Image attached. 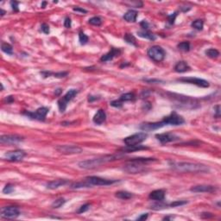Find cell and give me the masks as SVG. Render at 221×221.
Segmentation results:
<instances>
[{"label":"cell","instance_id":"1","mask_svg":"<svg viewBox=\"0 0 221 221\" xmlns=\"http://www.w3.org/2000/svg\"><path fill=\"white\" fill-rule=\"evenodd\" d=\"M185 123V119L182 117L177 114L175 111L171 112L169 116L166 117L163 120L160 122H146L141 124L139 129L143 131H151V130H156L158 129H161L167 126V125H181Z\"/></svg>","mask_w":221,"mask_h":221},{"label":"cell","instance_id":"2","mask_svg":"<svg viewBox=\"0 0 221 221\" xmlns=\"http://www.w3.org/2000/svg\"><path fill=\"white\" fill-rule=\"evenodd\" d=\"M169 166L179 172L184 173H208V166L201 163H186V162H169Z\"/></svg>","mask_w":221,"mask_h":221},{"label":"cell","instance_id":"3","mask_svg":"<svg viewBox=\"0 0 221 221\" xmlns=\"http://www.w3.org/2000/svg\"><path fill=\"white\" fill-rule=\"evenodd\" d=\"M156 158H133L124 165L123 170L128 174H138L145 171V166L148 163L157 162Z\"/></svg>","mask_w":221,"mask_h":221},{"label":"cell","instance_id":"4","mask_svg":"<svg viewBox=\"0 0 221 221\" xmlns=\"http://www.w3.org/2000/svg\"><path fill=\"white\" fill-rule=\"evenodd\" d=\"M122 157L123 155H121V152H118L117 154H115V155H107V156L98 157V158H93V159L82 161V162H80L78 165L81 169H93L94 168H97L100 165H102V164H104V163L119 160Z\"/></svg>","mask_w":221,"mask_h":221},{"label":"cell","instance_id":"5","mask_svg":"<svg viewBox=\"0 0 221 221\" xmlns=\"http://www.w3.org/2000/svg\"><path fill=\"white\" fill-rule=\"evenodd\" d=\"M147 54L152 61L156 62H161L165 58L166 52L162 47L156 45V46H152L148 49Z\"/></svg>","mask_w":221,"mask_h":221},{"label":"cell","instance_id":"6","mask_svg":"<svg viewBox=\"0 0 221 221\" xmlns=\"http://www.w3.org/2000/svg\"><path fill=\"white\" fill-rule=\"evenodd\" d=\"M49 109L47 108V107H40L38 108L37 110L35 111H28V110H25L23 111V114L29 117L30 119H33V120H38V121H44L46 119L47 114L48 113Z\"/></svg>","mask_w":221,"mask_h":221},{"label":"cell","instance_id":"7","mask_svg":"<svg viewBox=\"0 0 221 221\" xmlns=\"http://www.w3.org/2000/svg\"><path fill=\"white\" fill-rule=\"evenodd\" d=\"M79 93V91L76 90V89H71L69 90L68 93L65 94L64 96L62 98L58 100V107L59 110L61 112H64L66 109H67V106H68V104L69 103L71 100L74 99L76 95Z\"/></svg>","mask_w":221,"mask_h":221},{"label":"cell","instance_id":"8","mask_svg":"<svg viewBox=\"0 0 221 221\" xmlns=\"http://www.w3.org/2000/svg\"><path fill=\"white\" fill-rule=\"evenodd\" d=\"M147 137H148V134L145 132H139L125 137L124 139V143L126 145H137L145 141Z\"/></svg>","mask_w":221,"mask_h":221},{"label":"cell","instance_id":"9","mask_svg":"<svg viewBox=\"0 0 221 221\" xmlns=\"http://www.w3.org/2000/svg\"><path fill=\"white\" fill-rule=\"evenodd\" d=\"M177 81L182 82V83H187V84H192V85H195L200 87L206 88L209 87L210 84L209 82L203 79H200V78H196V77H183V78H180L177 80Z\"/></svg>","mask_w":221,"mask_h":221},{"label":"cell","instance_id":"10","mask_svg":"<svg viewBox=\"0 0 221 221\" xmlns=\"http://www.w3.org/2000/svg\"><path fill=\"white\" fill-rule=\"evenodd\" d=\"M20 215V210L18 206H9L1 210V217L6 219H14Z\"/></svg>","mask_w":221,"mask_h":221},{"label":"cell","instance_id":"11","mask_svg":"<svg viewBox=\"0 0 221 221\" xmlns=\"http://www.w3.org/2000/svg\"><path fill=\"white\" fill-rule=\"evenodd\" d=\"M86 180L90 183L92 186H109L117 182L116 180H108L105 178H101L99 176H87Z\"/></svg>","mask_w":221,"mask_h":221},{"label":"cell","instance_id":"12","mask_svg":"<svg viewBox=\"0 0 221 221\" xmlns=\"http://www.w3.org/2000/svg\"><path fill=\"white\" fill-rule=\"evenodd\" d=\"M55 150L63 155H74L82 152L81 148L76 145H58Z\"/></svg>","mask_w":221,"mask_h":221},{"label":"cell","instance_id":"13","mask_svg":"<svg viewBox=\"0 0 221 221\" xmlns=\"http://www.w3.org/2000/svg\"><path fill=\"white\" fill-rule=\"evenodd\" d=\"M23 141V137L18 135H3L0 137L2 144H15Z\"/></svg>","mask_w":221,"mask_h":221},{"label":"cell","instance_id":"14","mask_svg":"<svg viewBox=\"0 0 221 221\" xmlns=\"http://www.w3.org/2000/svg\"><path fill=\"white\" fill-rule=\"evenodd\" d=\"M25 157H26V153L21 150L7 152L5 155V157L10 162H19L22 161Z\"/></svg>","mask_w":221,"mask_h":221},{"label":"cell","instance_id":"15","mask_svg":"<svg viewBox=\"0 0 221 221\" xmlns=\"http://www.w3.org/2000/svg\"><path fill=\"white\" fill-rule=\"evenodd\" d=\"M157 139L162 143V144H165V143H169L171 142H175L177 140L180 139L179 137H177L176 135L173 133H161L157 134L156 135Z\"/></svg>","mask_w":221,"mask_h":221},{"label":"cell","instance_id":"16","mask_svg":"<svg viewBox=\"0 0 221 221\" xmlns=\"http://www.w3.org/2000/svg\"><path fill=\"white\" fill-rule=\"evenodd\" d=\"M120 54H121V50H120L119 48H112L109 52L106 53V54H104V55H102V57L100 58V61H101L102 62L110 61L113 60V59L115 58V57H117V56L120 55Z\"/></svg>","mask_w":221,"mask_h":221},{"label":"cell","instance_id":"17","mask_svg":"<svg viewBox=\"0 0 221 221\" xmlns=\"http://www.w3.org/2000/svg\"><path fill=\"white\" fill-rule=\"evenodd\" d=\"M215 186L210 185H198V186H192L190 191L193 193H213L216 191Z\"/></svg>","mask_w":221,"mask_h":221},{"label":"cell","instance_id":"18","mask_svg":"<svg viewBox=\"0 0 221 221\" xmlns=\"http://www.w3.org/2000/svg\"><path fill=\"white\" fill-rule=\"evenodd\" d=\"M149 199L152 200H156V201H163L165 199V191L163 189L154 190L150 193Z\"/></svg>","mask_w":221,"mask_h":221},{"label":"cell","instance_id":"19","mask_svg":"<svg viewBox=\"0 0 221 221\" xmlns=\"http://www.w3.org/2000/svg\"><path fill=\"white\" fill-rule=\"evenodd\" d=\"M69 181L68 180H65V179H59V180H52V181H49L48 184L46 185L47 188L48 189H51V190H54V189H56V188H59L60 186H65L68 183Z\"/></svg>","mask_w":221,"mask_h":221},{"label":"cell","instance_id":"20","mask_svg":"<svg viewBox=\"0 0 221 221\" xmlns=\"http://www.w3.org/2000/svg\"><path fill=\"white\" fill-rule=\"evenodd\" d=\"M149 150V148L146 147V146L140 145V144H137V145H126L125 147L122 148L119 152H121V153H130V152L139 151V150Z\"/></svg>","mask_w":221,"mask_h":221},{"label":"cell","instance_id":"21","mask_svg":"<svg viewBox=\"0 0 221 221\" xmlns=\"http://www.w3.org/2000/svg\"><path fill=\"white\" fill-rule=\"evenodd\" d=\"M106 120V113L104 110L100 109L97 111V113L93 117V121L94 124H98V125H101L103 123L105 122Z\"/></svg>","mask_w":221,"mask_h":221},{"label":"cell","instance_id":"22","mask_svg":"<svg viewBox=\"0 0 221 221\" xmlns=\"http://www.w3.org/2000/svg\"><path fill=\"white\" fill-rule=\"evenodd\" d=\"M137 15H138V13H137V11L129 10L128 12L124 15L123 18L128 23H135L136 20H137Z\"/></svg>","mask_w":221,"mask_h":221},{"label":"cell","instance_id":"23","mask_svg":"<svg viewBox=\"0 0 221 221\" xmlns=\"http://www.w3.org/2000/svg\"><path fill=\"white\" fill-rule=\"evenodd\" d=\"M190 69L191 68L189 67V65L184 61H180L179 62H177L175 66V71L177 73H185Z\"/></svg>","mask_w":221,"mask_h":221},{"label":"cell","instance_id":"24","mask_svg":"<svg viewBox=\"0 0 221 221\" xmlns=\"http://www.w3.org/2000/svg\"><path fill=\"white\" fill-rule=\"evenodd\" d=\"M137 35L142 38H145L150 41H155L157 39V36L155 34L149 30H143V31H137Z\"/></svg>","mask_w":221,"mask_h":221},{"label":"cell","instance_id":"25","mask_svg":"<svg viewBox=\"0 0 221 221\" xmlns=\"http://www.w3.org/2000/svg\"><path fill=\"white\" fill-rule=\"evenodd\" d=\"M115 196L117 198L121 199V200H129L133 197V193L127 192V191H118L116 193Z\"/></svg>","mask_w":221,"mask_h":221},{"label":"cell","instance_id":"26","mask_svg":"<svg viewBox=\"0 0 221 221\" xmlns=\"http://www.w3.org/2000/svg\"><path fill=\"white\" fill-rule=\"evenodd\" d=\"M124 41H126L127 43L130 44V45H133L135 47H137V40L135 38L132 34H130V33H126L124 36Z\"/></svg>","mask_w":221,"mask_h":221},{"label":"cell","instance_id":"27","mask_svg":"<svg viewBox=\"0 0 221 221\" xmlns=\"http://www.w3.org/2000/svg\"><path fill=\"white\" fill-rule=\"evenodd\" d=\"M1 49H2L3 52L7 54H13V48L11 44H9L7 42H2Z\"/></svg>","mask_w":221,"mask_h":221},{"label":"cell","instance_id":"28","mask_svg":"<svg viewBox=\"0 0 221 221\" xmlns=\"http://www.w3.org/2000/svg\"><path fill=\"white\" fill-rule=\"evenodd\" d=\"M136 98V95L134 94L133 93H126L124 94H122L120 96V100L122 102H125V101H131V100H134Z\"/></svg>","mask_w":221,"mask_h":221},{"label":"cell","instance_id":"29","mask_svg":"<svg viewBox=\"0 0 221 221\" xmlns=\"http://www.w3.org/2000/svg\"><path fill=\"white\" fill-rule=\"evenodd\" d=\"M206 54L212 59H216L219 57V52L216 49V48H209L206 51Z\"/></svg>","mask_w":221,"mask_h":221},{"label":"cell","instance_id":"30","mask_svg":"<svg viewBox=\"0 0 221 221\" xmlns=\"http://www.w3.org/2000/svg\"><path fill=\"white\" fill-rule=\"evenodd\" d=\"M177 48L181 51L188 52L190 50V43L188 41H181L177 45Z\"/></svg>","mask_w":221,"mask_h":221},{"label":"cell","instance_id":"31","mask_svg":"<svg viewBox=\"0 0 221 221\" xmlns=\"http://www.w3.org/2000/svg\"><path fill=\"white\" fill-rule=\"evenodd\" d=\"M203 26H204V22L203 20H201V19L195 20V21H193L192 23L193 28H194V29H197V30H202V29H203Z\"/></svg>","mask_w":221,"mask_h":221},{"label":"cell","instance_id":"32","mask_svg":"<svg viewBox=\"0 0 221 221\" xmlns=\"http://www.w3.org/2000/svg\"><path fill=\"white\" fill-rule=\"evenodd\" d=\"M66 203V200L63 198H60L58 200H55L51 205L53 208H60L61 206H62L64 204Z\"/></svg>","mask_w":221,"mask_h":221},{"label":"cell","instance_id":"33","mask_svg":"<svg viewBox=\"0 0 221 221\" xmlns=\"http://www.w3.org/2000/svg\"><path fill=\"white\" fill-rule=\"evenodd\" d=\"M88 23L94 26H100L102 24V19L99 17H93V18H90Z\"/></svg>","mask_w":221,"mask_h":221},{"label":"cell","instance_id":"34","mask_svg":"<svg viewBox=\"0 0 221 221\" xmlns=\"http://www.w3.org/2000/svg\"><path fill=\"white\" fill-rule=\"evenodd\" d=\"M92 185L90 184V183H88L87 181L86 180L85 182H77V183H74L71 187L72 188H81V187H89V186H91Z\"/></svg>","mask_w":221,"mask_h":221},{"label":"cell","instance_id":"35","mask_svg":"<svg viewBox=\"0 0 221 221\" xmlns=\"http://www.w3.org/2000/svg\"><path fill=\"white\" fill-rule=\"evenodd\" d=\"M79 40H80V42H81V45H85V44L87 43L89 38H88L87 35H86L84 32L81 31V32L79 33Z\"/></svg>","mask_w":221,"mask_h":221},{"label":"cell","instance_id":"36","mask_svg":"<svg viewBox=\"0 0 221 221\" xmlns=\"http://www.w3.org/2000/svg\"><path fill=\"white\" fill-rule=\"evenodd\" d=\"M14 191V186H12V184H7L5 188L3 189V193H5V194H10Z\"/></svg>","mask_w":221,"mask_h":221},{"label":"cell","instance_id":"37","mask_svg":"<svg viewBox=\"0 0 221 221\" xmlns=\"http://www.w3.org/2000/svg\"><path fill=\"white\" fill-rule=\"evenodd\" d=\"M187 203V201H183V200H176L175 202H172V203L169 204V207H176V206H183V205H186Z\"/></svg>","mask_w":221,"mask_h":221},{"label":"cell","instance_id":"38","mask_svg":"<svg viewBox=\"0 0 221 221\" xmlns=\"http://www.w3.org/2000/svg\"><path fill=\"white\" fill-rule=\"evenodd\" d=\"M110 105L111 106H113V107H116V108H121L123 106V102L120 99H118V100H113V101L110 102Z\"/></svg>","mask_w":221,"mask_h":221},{"label":"cell","instance_id":"39","mask_svg":"<svg viewBox=\"0 0 221 221\" xmlns=\"http://www.w3.org/2000/svg\"><path fill=\"white\" fill-rule=\"evenodd\" d=\"M90 208V204H85V205H83L81 206V207H80V209L77 211V213H86L87 211H88Z\"/></svg>","mask_w":221,"mask_h":221},{"label":"cell","instance_id":"40","mask_svg":"<svg viewBox=\"0 0 221 221\" xmlns=\"http://www.w3.org/2000/svg\"><path fill=\"white\" fill-rule=\"evenodd\" d=\"M68 72H59V73H52V75L56 78H64L68 76Z\"/></svg>","mask_w":221,"mask_h":221},{"label":"cell","instance_id":"41","mask_svg":"<svg viewBox=\"0 0 221 221\" xmlns=\"http://www.w3.org/2000/svg\"><path fill=\"white\" fill-rule=\"evenodd\" d=\"M177 17V12H175L174 14H171V15H169L168 16V20H169V23L170 24H174L175 23V18Z\"/></svg>","mask_w":221,"mask_h":221},{"label":"cell","instance_id":"42","mask_svg":"<svg viewBox=\"0 0 221 221\" xmlns=\"http://www.w3.org/2000/svg\"><path fill=\"white\" fill-rule=\"evenodd\" d=\"M41 30L44 34H48L49 33V26L46 23H42L41 25Z\"/></svg>","mask_w":221,"mask_h":221},{"label":"cell","instance_id":"43","mask_svg":"<svg viewBox=\"0 0 221 221\" xmlns=\"http://www.w3.org/2000/svg\"><path fill=\"white\" fill-rule=\"evenodd\" d=\"M71 24H72V21H71V18H66L64 21V26L67 29H69L71 28Z\"/></svg>","mask_w":221,"mask_h":221},{"label":"cell","instance_id":"44","mask_svg":"<svg viewBox=\"0 0 221 221\" xmlns=\"http://www.w3.org/2000/svg\"><path fill=\"white\" fill-rule=\"evenodd\" d=\"M140 25H141V27L144 29V30H148V29H149V23H148V22L145 21V20L142 21L141 23H140Z\"/></svg>","mask_w":221,"mask_h":221},{"label":"cell","instance_id":"45","mask_svg":"<svg viewBox=\"0 0 221 221\" xmlns=\"http://www.w3.org/2000/svg\"><path fill=\"white\" fill-rule=\"evenodd\" d=\"M11 5H12L13 11H15V12H18V2H16V1H12V2H11Z\"/></svg>","mask_w":221,"mask_h":221},{"label":"cell","instance_id":"46","mask_svg":"<svg viewBox=\"0 0 221 221\" xmlns=\"http://www.w3.org/2000/svg\"><path fill=\"white\" fill-rule=\"evenodd\" d=\"M213 217V214L210 213H203L201 214V218H203V219H211Z\"/></svg>","mask_w":221,"mask_h":221},{"label":"cell","instance_id":"47","mask_svg":"<svg viewBox=\"0 0 221 221\" xmlns=\"http://www.w3.org/2000/svg\"><path fill=\"white\" fill-rule=\"evenodd\" d=\"M148 213H143V214H142L141 216H139L137 219V220H146L147 219H148Z\"/></svg>","mask_w":221,"mask_h":221},{"label":"cell","instance_id":"48","mask_svg":"<svg viewBox=\"0 0 221 221\" xmlns=\"http://www.w3.org/2000/svg\"><path fill=\"white\" fill-rule=\"evenodd\" d=\"M215 111H216V114H215V117H219L220 116V106L219 105H217L215 106Z\"/></svg>","mask_w":221,"mask_h":221},{"label":"cell","instance_id":"49","mask_svg":"<svg viewBox=\"0 0 221 221\" xmlns=\"http://www.w3.org/2000/svg\"><path fill=\"white\" fill-rule=\"evenodd\" d=\"M74 11L77 12H81V13H87V11L85 9H82V8H80V7H76V8H74Z\"/></svg>","mask_w":221,"mask_h":221},{"label":"cell","instance_id":"50","mask_svg":"<svg viewBox=\"0 0 221 221\" xmlns=\"http://www.w3.org/2000/svg\"><path fill=\"white\" fill-rule=\"evenodd\" d=\"M5 101L8 103V104H10V103H12L13 101H14V98H13V96H8L7 98L5 99Z\"/></svg>","mask_w":221,"mask_h":221},{"label":"cell","instance_id":"51","mask_svg":"<svg viewBox=\"0 0 221 221\" xmlns=\"http://www.w3.org/2000/svg\"><path fill=\"white\" fill-rule=\"evenodd\" d=\"M99 98H97V97H95V96H89V98H88V101L89 102H93L94 100H96V99H99Z\"/></svg>","mask_w":221,"mask_h":221},{"label":"cell","instance_id":"52","mask_svg":"<svg viewBox=\"0 0 221 221\" xmlns=\"http://www.w3.org/2000/svg\"><path fill=\"white\" fill-rule=\"evenodd\" d=\"M0 12H1V17H3V16H5V12L3 10V9H1L0 10Z\"/></svg>","mask_w":221,"mask_h":221},{"label":"cell","instance_id":"53","mask_svg":"<svg viewBox=\"0 0 221 221\" xmlns=\"http://www.w3.org/2000/svg\"><path fill=\"white\" fill-rule=\"evenodd\" d=\"M61 93V89H58V92H57V93H55V94H56V95H59V94H60Z\"/></svg>","mask_w":221,"mask_h":221},{"label":"cell","instance_id":"54","mask_svg":"<svg viewBox=\"0 0 221 221\" xmlns=\"http://www.w3.org/2000/svg\"><path fill=\"white\" fill-rule=\"evenodd\" d=\"M45 5H46V2H43V3H42V5H41V7H42V8H44Z\"/></svg>","mask_w":221,"mask_h":221}]
</instances>
